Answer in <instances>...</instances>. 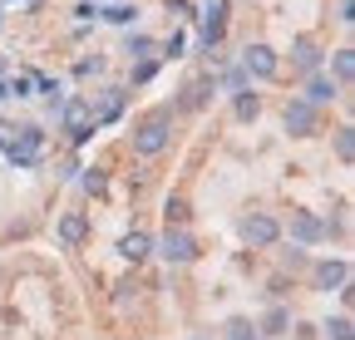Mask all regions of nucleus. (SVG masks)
<instances>
[{"label":"nucleus","instance_id":"16","mask_svg":"<svg viewBox=\"0 0 355 340\" xmlns=\"http://www.w3.org/2000/svg\"><path fill=\"white\" fill-rule=\"evenodd\" d=\"M84 232H89L84 212H69V217H60V242H64V247H79V242H84Z\"/></svg>","mask_w":355,"mask_h":340},{"label":"nucleus","instance_id":"14","mask_svg":"<svg viewBox=\"0 0 355 340\" xmlns=\"http://www.w3.org/2000/svg\"><path fill=\"white\" fill-rule=\"evenodd\" d=\"M119 251H123V262L139 267V262L148 257V251H153V237H148V232H128V237L119 242Z\"/></svg>","mask_w":355,"mask_h":340},{"label":"nucleus","instance_id":"32","mask_svg":"<svg viewBox=\"0 0 355 340\" xmlns=\"http://www.w3.org/2000/svg\"><path fill=\"white\" fill-rule=\"evenodd\" d=\"M0 99H6V84H0Z\"/></svg>","mask_w":355,"mask_h":340},{"label":"nucleus","instance_id":"30","mask_svg":"<svg viewBox=\"0 0 355 340\" xmlns=\"http://www.w3.org/2000/svg\"><path fill=\"white\" fill-rule=\"evenodd\" d=\"M168 10H173V15H183V20H193V6H188V0H168Z\"/></svg>","mask_w":355,"mask_h":340},{"label":"nucleus","instance_id":"13","mask_svg":"<svg viewBox=\"0 0 355 340\" xmlns=\"http://www.w3.org/2000/svg\"><path fill=\"white\" fill-rule=\"evenodd\" d=\"M232 114H237L242 123H257V118H261V94H252V84L232 94Z\"/></svg>","mask_w":355,"mask_h":340},{"label":"nucleus","instance_id":"8","mask_svg":"<svg viewBox=\"0 0 355 340\" xmlns=\"http://www.w3.org/2000/svg\"><path fill=\"white\" fill-rule=\"evenodd\" d=\"M291 237H296L301 247H311V242L326 237V222L316 217V212H291Z\"/></svg>","mask_w":355,"mask_h":340},{"label":"nucleus","instance_id":"19","mask_svg":"<svg viewBox=\"0 0 355 340\" xmlns=\"http://www.w3.org/2000/svg\"><path fill=\"white\" fill-rule=\"evenodd\" d=\"M123 55H128V60H148V55H153V39H148V35H128V39H123Z\"/></svg>","mask_w":355,"mask_h":340},{"label":"nucleus","instance_id":"31","mask_svg":"<svg viewBox=\"0 0 355 340\" xmlns=\"http://www.w3.org/2000/svg\"><path fill=\"white\" fill-rule=\"evenodd\" d=\"M6 143H10V138H6V129H0V153H6Z\"/></svg>","mask_w":355,"mask_h":340},{"label":"nucleus","instance_id":"27","mask_svg":"<svg viewBox=\"0 0 355 340\" xmlns=\"http://www.w3.org/2000/svg\"><path fill=\"white\" fill-rule=\"evenodd\" d=\"M217 89H232V94H237V89H247V74H242V69H227V74L217 79Z\"/></svg>","mask_w":355,"mask_h":340},{"label":"nucleus","instance_id":"4","mask_svg":"<svg viewBox=\"0 0 355 340\" xmlns=\"http://www.w3.org/2000/svg\"><path fill=\"white\" fill-rule=\"evenodd\" d=\"M282 123H286L291 138H311V134H316V123H321V109L306 104V99H291L286 114H282Z\"/></svg>","mask_w":355,"mask_h":340},{"label":"nucleus","instance_id":"7","mask_svg":"<svg viewBox=\"0 0 355 340\" xmlns=\"http://www.w3.org/2000/svg\"><path fill=\"white\" fill-rule=\"evenodd\" d=\"M321 45H316V39H311V35H296L291 39V64L301 69V74H321Z\"/></svg>","mask_w":355,"mask_h":340},{"label":"nucleus","instance_id":"18","mask_svg":"<svg viewBox=\"0 0 355 340\" xmlns=\"http://www.w3.org/2000/svg\"><path fill=\"white\" fill-rule=\"evenodd\" d=\"M331 69H336V84H350L355 79V50H336L331 55Z\"/></svg>","mask_w":355,"mask_h":340},{"label":"nucleus","instance_id":"28","mask_svg":"<svg viewBox=\"0 0 355 340\" xmlns=\"http://www.w3.org/2000/svg\"><path fill=\"white\" fill-rule=\"evenodd\" d=\"M104 168H84V193H104Z\"/></svg>","mask_w":355,"mask_h":340},{"label":"nucleus","instance_id":"20","mask_svg":"<svg viewBox=\"0 0 355 340\" xmlns=\"http://www.w3.org/2000/svg\"><path fill=\"white\" fill-rule=\"evenodd\" d=\"M99 15H104L109 25H123V30H128L133 20H139V6H109V10H99Z\"/></svg>","mask_w":355,"mask_h":340},{"label":"nucleus","instance_id":"25","mask_svg":"<svg viewBox=\"0 0 355 340\" xmlns=\"http://www.w3.org/2000/svg\"><path fill=\"white\" fill-rule=\"evenodd\" d=\"M326 335H331V340H355V330H350V316H336V321L326 325Z\"/></svg>","mask_w":355,"mask_h":340},{"label":"nucleus","instance_id":"17","mask_svg":"<svg viewBox=\"0 0 355 340\" xmlns=\"http://www.w3.org/2000/svg\"><path fill=\"white\" fill-rule=\"evenodd\" d=\"M286 325H291V316L282 311V306H272L261 316V325H257V335H286Z\"/></svg>","mask_w":355,"mask_h":340},{"label":"nucleus","instance_id":"2","mask_svg":"<svg viewBox=\"0 0 355 340\" xmlns=\"http://www.w3.org/2000/svg\"><path fill=\"white\" fill-rule=\"evenodd\" d=\"M60 123H64L69 143H89V138H94V114H89V99H64Z\"/></svg>","mask_w":355,"mask_h":340},{"label":"nucleus","instance_id":"29","mask_svg":"<svg viewBox=\"0 0 355 340\" xmlns=\"http://www.w3.org/2000/svg\"><path fill=\"white\" fill-rule=\"evenodd\" d=\"M153 79V60H139V69H133V84H148Z\"/></svg>","mask_w":355,"mask_h":340},{"label":"nucleus","instance_id":"11","mask_svg":"<svg viewBox=\"0 0 355 340\" xmlns=\"http://www.w3.org/2000/svg\"><path fill=\"white\" fill-rule=\"evenodd\" d=\"M212 94H217V79H193L183 89V99H178V109H207Z\"/></svg>","mask_w":355,"mask_h":340},{"label":"nucleus","instance_id":"1","mask_svg":"<svg viewBox=\"0 0 355 340\" xmlns=\"http://www.w3.org/2000/svg\"><path fill=\"white\" fill-rule=\"evenodd\" d=\"M168 138H173V118L168 114H153L148 123L133 129V153H139V158H158L168 148Z\"/></svg>","mask_w":355,"mask_h":340},{"label":"nucleus","instance_id":"5","mask_svg":"<svg viewBox=\"0 0 355 340\" xmlns=\"http://www.w3.org/2000/svg\"><path fill=\"white\" fill-rule=\"evenodd\" d=\"M158 257H163V262H173V267L193 262V257H198V242H193V232H183V227H168V232H163V242H158Z\"/></svg>","mask_w":355,"mask_h":340},{"label":"nucleus","instance_id":"6","mask_svg":"<svg viewBox=\"0 0 355 340\" xmlns=\"http://www.w3.org/2000/svg\"><path fill=\"white\" fill-rule=\"evenodd\" d=\"M242 74H247V79H252V74H257V79H272V74H277L272 45H247V50H242Z\"/></svg>","mask_w":355,"mask_h":340},{"label":"nucleus","instance_id":"12","mask_svg":"<svg viewBox=\"0 0 355 340\" xmlns=\"http://www.w3.org/2000/svg\"><path fill=\"white\" fill-rule=\"evenodd\" d=\"M89 114H94V123L119 118V114H123V89H104V94H99V104H89Z\"/></svg>","mask_w":355,"mask_h":340},{"label":"nucleus","instance_id":"3","mask_svg":"<svg viewBox=\"0 0 355 340\" xmlns=\"http://www.w3.org/2000/svg\"><path fill=\"white\" fill-rule=\"evenodd\" d=\"M242 237H247V247H277L282 242V222L272 217V212H247L242 217Z\"/></svg>","mask_w":355,"mask_h":340},{"label":"nucleus","instance_id":"22","mask_svg":"<svg viewBox=\"0 0 355 340\" xmlns=\"http://www.w3.org/2000/svg\"><path fill=\"white\" fill-rule=\"evenodd\" d=\"M336 153H340V163L355 158V129H340V134H336Z\"/></svg>","mask_w":355,"mask_h":340},{"label":"nucleus","instance_id":"15","mask_svg":"<svg viewBox=\"0 0 355 340\" xmlns=\"http://www.w3.org/2000/svg\"><path fill=\"white\" fill-rule=\"evenodd\" d=\"M345 281H350V267H345V262H321V267H316V286H321V291H331V286L345 291Z\"/></svg>","mask_w":355,"mask_h":340},{"label":"nucleus","instance_id":"9","mask_svg":"<svg viewBox=\"0 0 355 340\" xmlns=\"http://www.w3.org/2000/svg\"><path fill=\"white\" fill-rule=\"evenodd\" d=\"M336 99H340V84H336L331 74H311V79H306V104L321 109V104H336Z\"/></svg>","mask_w":355,"mask_h":340},{"label":"nucleus","instance_id":"26","mask_svg":"<svg viewBox=\"0 0 355 340\" xmlns=\"http://www.w3.org/2000/svg\"><path fill=\"white\" fill-rule=\"evenodd\" d=\"M30 89H35V74H15L6 94H15V99H30Z\"/></svg>","mask_w":355,"mask_h":340},{"label":"nucleus","instance_id":"21","mask_svg":"<svg viewBox=\"0 0 355 340\" xmlns=\"http://www.w3.org/2000/svg\"><path fill=\"white\" fill-rule=\"evenodd\" d=\"M163 212H168V227H183V222H188V202H183V197H168Z\"/></svg>","mask_w":355,"mask_h":340},{"label":"nucleus","instance_id":"10","mask_svg":"<svg viewBox=\"0 0 355 340\" xmlns=\"http://www.w3.org/2000/svg\"><path fill=\"white\" fill-rule=\"evenodd\" d=\"M227 15H232V10L222 6V0L202 15V39H207V50H217V45H222V35H227Z\"/></svg>","mask_w":355,"mask_h":340},{"label":"nucleus","instance_id":"24","mask_svg":"<svg viewBox=\"0 0 355 340\" xmlns=\"http://www.w3.org/2000/svg\"><path fill=\"white\" fill-rule=\"evenodd\" d=\"M74 74H79V79H89V74H104V55H84V60L74 64Z\"/></svg>","mask_w":355,"mask_h":340},{"label":"nucleus","instance_id":"23","mask_svg":"<svg viewBox=\"0 0 355 340\" xmlns=\"http://www.w3.org/2000/svg\"><path fill=\"white\" fill-rule=\"evenodd\" d=\"M227 340H257V325L237 316V321H227Z\"/></svg>","mask_w":355,"mask_h":340}]
</instances>
